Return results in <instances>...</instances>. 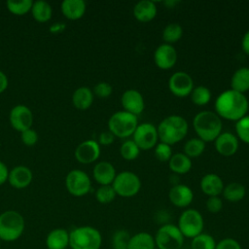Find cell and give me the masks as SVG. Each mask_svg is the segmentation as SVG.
<instances>
[{
  "label": "cell",
  "instance_id": "obj_35",
  "mask_svg": "<svg viewBox=\"0 0 249 249\" xmlns=\"http://www.w3.org/2000/svg\"><path fill=\"white\" fill-rule=\"evenodd\" d=\"M33 5V1L31 0H9L6 2V6L8 11L15 16H23L31 11Z\"/></svg>",
  "mask_w": 249,
  "mask_h": 249
},
{
  "label": "cell",
  "instance_id": "obj_46",
  "mask_svg": "<svg viewBox=\"0 0 249 249\" xmlns=\"http://www.w3.org/2000/svg\"><path fill=\"white\" fill-rule=\"evenodd\" d=\"M9 171L10 170L8 169L7 165L3 161L0 160V186L8 181Z\"/></svg>",
  "mask_w": 249,
  "mask_h": 249
},
{
  "label": "cell",
  "instance_id": "obj_15",
  "mask_svg": "<svg viewBox=\"0 0 249 249\" xmlns=\"http://www.w3.org/2000/svg\"><path fill=\"white\" fill-rule=\"evenodd\" d=\"M178 54L176 49L169 44H161L154 52L155 64L162 70L172 68L177 62Z\"/></svg>",
  "mask_w": 249,
  "mask_h": 249
},
{
  "label": "cell",
  "instance_id": "obj_43",
  "mask_svg": "<svg viewBox=\"0 0 249 249\" xmlns=\"http://www.w3.org/2000/svg\"><path fill=\"white\" fill-rule=\"evenodd\" d=\"M38 133L33 128H28L22 132H20V139L22 143L26 146H33L38 141Z\"/></svg>",
  "mask_w": 249,
  "mask_h": 249
},
{
  "label": "cell",
  "instance_id": "obj_40",
  "mask_svg": "<svg viewBox=\"0 0 249 249\" xmlns=\"http://www.w3.org/2000/svg\"><path fill=\"white\" fill-rule=\"evenodd\" d=\"M154 153H155L156 159L161 162H166V161L168 162V160L173 155L171 146L160 141L158 142V144L155 146Z\"/></svg>",
  "mask_w": 249,
  "mask_h": 249
},
{
  "label": "cell",
  "instance_id": "obj_33",
  "mask_svg": "<svg viewBox=\"0 0 249 249\" xmlns=\"http://www.w3.org/2000/svg\"><path fill=\"white\" fill-rule=\"evenodd\" d=\"M190 96H191L192 102L195 105L204 106L210 102L212 94L208 88L200 85V86H196L193 89Z\"/></svg>",
  "mask_w": 249,
  "mask_h": 249
},
{
  "label": "cell",
  "instance_id": "obj_44",
  "mask_svg": "<svg viewBox=\"0 0 249 249\" xmlns=\"http://www.w3.org/2000/svg\"><path fill=\"white\" fill-rule=\"evenodd\" d=\"M215 249H242L240 243L232 237H225L217 242Z\"/></svg>",
  "mask_w": 249,
  "mask_h": 249
},
{
  "label": "cell",
  "instance_id": "obj_17",
  "mask_svg": "<svg viewBox=\"0 0 249 249\" xmlns=\"http://www.w3.org/2000/svg\"><path fill=\"white\" fill-rule=\"evenodd\" d=\"M170 202L178 208H187L194 200L193 190L185 184H175L168 192Z\"/></svg>",
  "mask_w": 249,
  "mask_h": 249
},
{
  "label": "cell",
  "instance_id": "obj_20",
  "mask_svg": "<svg viewBox=\"0 0 249 249\" xmlns=\"http://www.w3.org/2000/svg\"><path fill=\"white\" fill-rule=\"evenodd\" d=\"M93 179L100 185H112L117 172L114 165L107 160H102L97 162L92 170Z\"/></svg>",
  "mask_w": 249,
  "mask_h": 249
},
{
  "label": "cell",
  "instance_id": "obj_49",
  "mask_svg": "<svg viewBox=\"0 0 249 249\" xmlns=\"http://www.w3.org/2000/svg\"><path fill=\"white\" fill-rule=\"evenodd\" d=\"M64 28H65V25H64V24H62V23H60V22H57V23H55V24H53V25L51 26L50 31H51L52 33H57V32L63 31Z\"/></svg>",
  "mask_w": 249,
  "mask_h": 249
},
{
  "label": "cell",
  "instance_id": "obj_21",
  "mask_svg": "<svg viewBox=\"0 0 249 249\" xmlns=\"http://www.w3.org/2000/svg\"><path fill=\"white\" fill-rule=\"evenodd\" d=\"M200 189L207 196H218L223 193L224 182L222 178L215 173H207L202 176L199 183Z\"/></svg>",
  "mask_w": 249,
  "mask_h": 249
},
{
  "label": "cell",
  "instance_id": "obj_34",
  "mask_svg": "<svg viewBox=\"0 0 249 249\" xmlns=\"http://www.w3.org/2000/svg\"><path fill=\"white\" fill-rule=\"evenodd\" d=\"M217 241L214 236L209 233L201 232L196 237L192 238L191 249H215Z\"/></svg>",
  "mask_w": 249,
  "mask_h": 249
},
{
  "label": "cell",
  "instance_id": "obj_47",
  "mask_svg": "<svg viewBox=\"0 0 249 249\" xmlns=\"http://www.w3.org/2000/svg\"><path fill=\"white\" fill-rule=\"evenodd\" d=\"M241 48H242V51L247 54L249 55V30L246 31L242 37V40H241Z\"/></svg>",
  "mask_w": 249,
  "mask_h": 249
},
{
  "label": "cell",
  "instance_id": "obj_1",
  "mask_svg": "<svg viewBox=\"0 0 249 249\" xmlns=\"http://www.w3.org/2000/svg\"><path fill=\"white\" fill-rule=\"evenodd\" d=\"M249 109V101L245 94L233 89L222 91L215 100V113L228 121L237 122L245 115Z\"/></svg>",
  "mask_w": 249,
  "mask_h": 249
},
{
  "label": "cell",
  "instance_id": "obj_22",
  "mask_svg": "<svg viewBox=\"0 0 249 249\" xmlns=\"http://www.w3.org/2000/svg\"><path fill=\"white\" fill-rule=\"evenodd\" d=\"M158 13L157 5L151 0H142L133 7V16L140 22H149L153 20Z\"/></svg>",
  "mask_w": 249,
  "mask_h": 249
},
{
  "label": "cell",
  "instance_id": "obj_10",
  "mask_svg": "<svg viewBox=\"0 0 249 249\" xmlns=\"http://www.w3.org/2000/svg\"><path fill=\"white\" fill-rule=\"evenodd\" d=\"M65 187L70 195L80 197L86 196L90 191L91 182L85 171L73 169L65 177Z\"/></svg>",
  "mask_w": 249,
  "mask_h": 249
},
{
  "label": "cell",
  "instance_id": "obj_7",
  "mask_svg": "<svg viewBox=\"0 0 249 249\" xmlns=\"http://www.w3.org/2000/svg\"><path fill=\"white\" fill-rule=\"evenodd\" d=\"M154 237L158 249H181L185 241V237L177 225L171 223L161 225Z\"/></svg>",
  "mask_w": 249,
  "mask_h": 249
},
{
  "label": "cell",
  "instance_id": "obj_30",
  "mask_svg": "<svg viewBox=\"0 0 249 249\" xmlns=\"http://www.w3.org/2000/svg\"><path fill=\"white\" fill-rule=\"evenodd\" d=\"M31 14L33 18L36 21L43 23L51 19L53 15V9L48 2L38 0L33 2L32 8H31Z\"/></svg>",
  "mask_w": 249,
  "mask_h": 249
},
{
  "label": "cell",
  "instance_id": "obj_29",
  "mask_svg": "<svg viewBox=\"0 0 249 249\" xmlns=\"http://www.w3.org/2000/svg\"><path fill=\"white\" fill-rule=\"evenodd\" d=\"M222 195L230 202H238L245 197L246 188L241 183L231 182L224 187Z\"/></svg>",
  "mask_w": 249,
  "mask_h": 249
},
{
  "label": "cell",
  "instance_id": "obj_32",
  "mask_svg": "<svg viewBox=\"0 0 249 249\" xmlns=\"http://www.w3.org/2000/svg\"><path fill=\"white\" fill-rule=\"evenodd\" d=\"M183 36V27L176 22L167 24L162 30V39L165 44L177 43Z\"/></svg>",
  "mask_w": 249,
  "mask_h": 249
},
{
  "label": "cell",
  "instance_id": "obj_2",
  "mask_svg": "<svg viewBox=\"0 0 249 249\" xmlns=\"http://www.w3.org/2000/svg\"><path fill=\"white\" fill-rule=\"evenodd\" d=\"M193 127L203 142H214L222 132V119L213 111H200L193 119Z\"/></svg>",
  "mask_w": 249,
  "mask_h": 249
},
{
  "label": "cell",
  "instance_id": "obj_25",
  "mask_svg": "<svg viewBox=\"0 0 249 249\" xmlns=\"http://www.w3.org/2000/svg\"><path fill=\"white\" fill-rule=\"evenodd\" d=\"M93 92L88 87H80L72 94V103L78 110H87L93 103Z\"/></svg>",
  "mask_w": 249,
  "mask_h": 249
},
{
  "label": "cell",
  "instance_id": "obj_51",
  "mask_svg": "<svg viewBox=\"0 0 249 249\" xmlns=\"http://www.w3.org/2000/svg\"><path fill=\"white\" fill-rule=\"evenodd\" d=\"M67 249H70V248H67Z\"/></svg>",
  "mask_w": 249,
  "mask_h": 249
},
{
  "label": "cell",
  "instance_id": "obj_27",
  "mask_svg": "<svg viewBox=\"0 0 249 249\" xmlns=\"http://www.w3.org/2000/svg\"><path fill=\"white\" fill-rule=\"evenodd\" d=\"M168 166L175 174H187L192 168V160L184 153H175L168 160Z\"/></svg>",
  "mask_w": 249,
  "mask_h": 249
},
{
  "label": "cell",
  "instance_id": "obj_4",
  "mask_svg": "<svg viewBox=\"0 0 249 249\" xmlns=\"http://www.w3.org/2000/svg\"><path fill=\"white\" fill-rule=\"evenodd\" d=\"M102 235L100 231L91 226H81L69 231L70 249H100Z\"/></svg>",
  "mask_w": 249,
  "mask_h": 249
},
{
  "label": "cell",
  "instance_id": "obj_28",
  "mask_svg": "<svg viewBox=\"0 0 249 249\" xmlns=\"http://www.w3.org/2000/svg\"><path fill=\"white\" fill-rule=\"evenodd\" d=\"M127 249H156L155 237L147 231H140L130 236Z\"/></svg>",
  "mask_w": 249,
  "mask_h": 249
},
{
  "label": "cell",
  "instance_id": "obj_13",
  "mask_svg": "<svg viewBox=\"0 0 249 249\" xmlns=\"http://www.w3.org/2000/svg\"><path fill=\"white\" fill-rule=\"evenodd\" d=\"M9 121L14 129L22 132L31 128L33 124V114L27 106L22 104L16 105L10 111Z\"/></svg>",
  "mask_w": 249,
  "mask_h": 249
},
{
  "label": "cell",
  "instance_id": "obj_14",
  "mask_svg": "<svg viewBox=\"0 0 249 249\" xmlns=\"http://www.w3.org/2000/svg\"><path fill=\"white\" fill-rule=\"evenodd\" d=\"M100 145L97 141L89 139L81 142L75 149L74 156L75 159L83 163V164H89L92 163L100 156Z\"/></svg>",
  "mask_w": 249,
  "mask_h": 249
},
{
  "label": "cell",
  "instance_id": "obj_19",
  "mask_svg": "<svg viewBox=\"0 0 249 249\" xmlns=\"http://www.w3.org/2000/svg\"><path fill=\"white\" fill-rule=\"evenodd\" d=\"M32 179V171L27 166L18 165L9 171L8 182L15 189H24L28 187Z\"/></svg>",
  "mask_w": 249,
  "mask_h": 249
},
{
  "label": "cell",
  "instance_id": "obj_41",
  "mask_svg": "<svg viewBox=\"0 0 249 249\" xmlns=\"http://www.w3.org/2000/svg\"><path fill=\"white\" fill-rule=\"evenodd\" d=\"M113 88L107 82H99L93 88V94L98 96L99 98H106L112 94Z\"/></svg>",
  "mask_w": 249,
  "mask_h": 249
},
{
  "label": "cell",
  "instance_id": "obj_37",
  "mask_svg": "<svg viewBox=\"0 0 249 249\" xmlns=\"http://www.w3.org/2000/svg\"><path fill=\"white\" fill-rule=\"evenodd\" d=\"M130 234L125 230L116 231L111 239L112 249H127L128 241L130 239Z\"/></svg>",
  "mask_w": 249,
  "mask_h": 249
},
{
  "label": "cell",
  "instance_id": "obj_3",
  "mask_svg": "<svg viewBox=\"0 0 249 249\" xmlns=\"http://www.w3.org/2000/svg\"><path fill=\"white\" fill-rule=\"evenodd\" d=\"M159 140L168 145H173L183 140L189 130L187 120L180 115L165 117L157 126Z\"/></svg>",
  "mask_w": 249,
  "mask_h": 249
},
{
  "label": "cell",
  "instance_id": "obj_16",
  "mask_svg": "<svg viewBox=\"0 0 249 249\" xmlns=\"http://www.w3.org/2000/svg\"><path fill=\"white\" fill-rule=\"evenodd\" d=\"M121 104L124 111L136 117L140 115L145 108V101L142 93L134 89H129L123 92L121 96Z\"/></svg>",
  "mask_w": 249,
  "mask_h": 249
},
{
  "label": "cell",
  "instance_id": "obj_31",
  "mask_svg": "<svg viewBox=\"0 0 249 249\" xmlns=\"http://www.w3.org/2000/svg\"><path fill=\"white\" fill-rule=\"evenodd\" d=\"M205 150V142L198 137H194L186 141L184 145V154L191 160L197 158L203 154Z\"/></svg>",
  "mask_w": 249,
  "mask_h": 249
},
{
  "label": "cell",
  "instance_id": "obj_9",
  "mask_svg": "<svg viewBox=\"0 0 249 249\" xmlns=\"http://www.w3.org/2000/svg\"><path fill=\"white\" fill-rule=\"evenodd\" d=\"M112 187L117 196L121 197H132L139 193L141 180L134 172L124 170L116 175Z\"/></svg>",
  "mask_w": 249,
  "mask_h": 249
},
{
  "label": "cell",
  "instance_id": "obj_5",
  "mask_svg": "<svg viewBox=\"0 0 249 249\" xmlns=\"http://www.w3.org/2000/svg\"><path fill=\"white\" fill-rule=\"evenodd\" d=\"M25 221L23 216L16 210H6L0 214V240L13 242L23 233Z\"/></svg>",
  "mask_w": 249,
  "mask_h": 249
},
{
  "label": "cell",
  "instance_id": "obj_24",
  "mask_svg": "<svg viewBox=\"0 0 249 249\" xmlns=\"http://www.w3.org/2000/svg\"><path fill=\"white\" fill-rule=\"evenodd\" d=\"M63 16L70 20H77L84 17L87 5L83 0H64L60 5Z\"/></svg>",
  "mask_w": 249,
  "mask_h": 249
},
{
  "label": "cell",
  "instance_id": "obj_42",
  "mask_svg": "<svg viewBox=\"0 0 249 249\" xmlns=\"http://www.w3.org/2000/svg\"><path fill=\"white\" fill-rule=\"evenodd\" d=\"M205 207L207 211L210 213H213V214L219 213L223 208V200L220 197V196H208L205 202Z\"/></svg>",
  "mask_w": 249,
  "mask_h": 249
},
{
  "label": "cell",
  "instance_id": "obj_38",
  "mask_svg": "<svg viewBox=\"0 0 249 249\" xmlns=\"http://www.w3.org/2000/svg\"><path fill=\"white\" fill-rule=\"evenodd\" d=\"M117 195L112 187V185L99 186L95 192V198L101 204H108L116 198Z\"/></svg>",
  "mask_w": 249,
  "mask_h": 249
},
{
  "label": "cell",
  "instance_id": "obj_26",
  "mask_svg": "<svg viewBox=\"0 0 249 249\" xmlns=\"http://www.w3.org/2000/svg\"><path fill=\"white\" fill-rule=\"evenodd\" d=\"M231 89L245 94L249 90V67L236 69L231 78Z\"/></svg>",
  "mask_w": 249,
  "mask_h": 249
},
{
  "label": "cell",
  "instance_id": "obj_8",
  "mask_svg": "<svg viewBox=\"0 0 249 249\" xmlns=\"http://www.w3.org/2000/svg\"><path fill=\"white\" fill-rule=\"evenodd\" d=\"M177 227L185 238L192 239L203 232V216L198 210L195 208H187L180 214Z\"/></svg>",
  "mask_w": 249,
  "mask_h": 249
},
{
  "label": "cell",
  "instance_id": "obj_23",
  "mask_svg": "<svg viewBox=\"0 0 249 249\" xmlns=\"http://www.w3.org/2000/svg\"><path fill=\"white\" fill-rule=\"evenodd\" d=\"M48 249H67L69 248V231L63 228L52 230L46 237Z\"/></svg>",
  "mask_w": 249,
  "mask_h": 249
},
{
  "label": "cell",
  "instance_id": "obj_18",
  "mask_svg": "<svg viewBox=\"0 0 249 249\" xmlns=\"http://www.w3.org/2000/svg\"><path fill=\"white\" fill-rule=\"evenodd\" d=\"M214 145L218 154L223 157H231L238 150L239 140L235 134L224 131L221 132L214 140Z\"/></svg>",
  "mask_w": 249,
  "mask_h": 249
},
{
  "label": "cell",
  "instance_id": "obj_39",
  "mask_svg": "<svg viewBox=\"0 0 249 249\" xmlns=\"http://www.w3.org/2000/svg\"><path fill=\"white\" fill-rule=\"evenodd\" d=\"M235 132L238 140L249 144V115H245L243 118L235 122Z\"/></svg>",
  "mask_w": 249,
  "mask_h": 249
},
{
  "label": "cell",
  "instance_id": "obj_45",
  "mask_svg": "<svg viewBox=\"0 0 249 249\" xmlns=\"http://www.w3.org/2000/svg\"><path fill=\"white\" fill-rule=\"evenodd\" d=\"M114 139H115V136L109 131V130H106V131H102L99 136H98V144L100 145H110L114 142Z\"/></svg>",
  "mask_w": 249,
  "mask_h": 249
},
{
  "label": "cell",
  "instance_id": "obj_36",
  "mask_svg": "<svg viewBox=\"0 0 249 249\" xmlns=\"http://www.w3.org/2000/svg\"><path fill=\"white\" fill-rule=\"evenodd\" d=\"M121 157L125 160H134L140 154V149L133 140H125L120 147Z\"/></svg>",
  "mask_w": 249,
  "mask_h": 249
},
{
  "label": "cell",
  "instance_id": "obj_11",
  "mask_svg": "<svg viewBox=\"0 0 249 249\" xmlns=\"http://www.w3.org/2000/svg\"><path fill=\"white\" fill-rule=\"evenodd\" d=\"M132 140L138 146L140 151H148L155 148L159 140L157 126L151 123L138 124L132 134Z\"/></svg>",
  "mask_w": 249,
  "mask_h": 249
},
{
  "label": "cell",
  "instance_id": "obj_12",
  "mask_svg": "<svg viewBox=\"0 0 249 249\" xmlns=\"http://www.w3.org/2000/svg\"><path fill=\"white\" fill-rule=\"evenodd\" d=\"M168 89L177 97H187L195 88L194 80L190 74L184 71L174 72L168 79Z\"/></svg>",
  "mask_w": 249,
  "mask_h": 249
},
{
  "label": "cell",
  "instance_id": "obj_50",
  "mask_svg": "<svg viewBox=\"0 0 249 249\" xmlns=\"http://www.w3.org/2000/svg\"><path fill=\"white\" fill-rule=\"evenodd\" d=\"M1 242H2V241L0 240V249H1Z\"/></svg>",
  "mask_w": 249,
  "mask_h": 249
},
{
  "label": "cell",
  "instance_id": "obj_6",
  "mask_svg": "<svg viewBox=\"0 0 249 249\" xmlns=\"http://www.w3.org/2000/svg\"><path fill=\"white\" fill-rule=\"evenodd\" d=\"M138 125L136 116L124 110L117 111L108 120V130L119 138H127L132 136Z\"/></svg>",
  "mask_w": 249,
  "mask_h": 249
},
{
  "label": "cell",
  "instance_id": "obj_48",
  "mask_svg": "<svg viewBox=\"0 0 249 249\" xmlns=\"http://www.w3.org/2000/svg\"><path fill=\"white\" fill-rule=\"evenodd\" d=\"M9 85V81H8V77L7 75L0 70V93L4 92Z\"/></svg>",
  "mask_w": 249,
  "mask_h": 249
}]
</instances>
